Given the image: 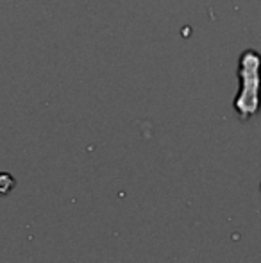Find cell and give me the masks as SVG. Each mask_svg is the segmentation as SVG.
I'll use <instances>...</instances> for the list:
<instances>
[{"instance_id": "2", "label": "cell", "mask_w": 261, "mask_h": 263, "mask_svg": "<svg viewBox=\"0 0 261 263\" xmlns=\"http://www.w3.org/2000/svg\"><path fill=\"white\" fill-rule=\"evenodd\" d=\"M14 188V177L7 172H0V195H7Z\"/></svg>"}, {"instance_id": "1", "label": "cell", "mask_w": 261, "mask_h": 263, "mask_svg": "<svg viewBox=\"0 0 261 263\" xmlns=\"http://www.w3.org/2000/svg\"><path fill=\"white\" fill-rule=\"evenodd\" d=\"M259 66H261L259 55L251 52V81L247 79L245 73H242L244 88H242L240 97L236 99V104H234L240 118H244V120L251 118L252 115H256L259 109V93H261Z\"/></svg>"}]
</instances>
